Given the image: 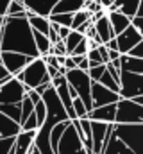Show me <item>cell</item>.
<instances>
[{
	"label": "cell",
	"mask_w": 143,
	"mask_h": 154,
	"mask_svg": "<svg viewBox=\"0 0 143 154\" xmlns=\"http://www.w3.org/2000/svg\"><path fill=\"white\" fill-rule=\"evenodd\" d=\"M0 52H16L32 59L39 57L27 18L4 16V25L0 29Z\"/></svg>",
	"instance_id": "1"
},
{
	"label": "cell",
	"mask_w": 143,
	"mask_h": 154,
	"mask_svg": "<svg viewBox=\"0 0 143 154\" xmlns=\"http://www.w3.org/2000/svg\"><path fill=\"white\" fill-rule=\"evenodd\" d=\"M113 136L134 154H141V124H113Z\"/></svg>",
	"instance_id": "2"
},
{
	"label": "cell",
	"mask_w": 143,
	"mask_h": 154,
	"mask_svg": "<svg viewBox=\"0 0 143 154\" xmlns=\"http://www.w3.org/2000/svg\"><path fill=\"white\" fill-rule=\"evenodd\" d=\"M14 79L18 82H22L25 88H31V90L38 88L43 82H50V77L47 75V65L39 57L38 59H32L20 74L14 75Z\"/></svg>",
	"instance_id": "3"
},
{
	"label": "cell",
	"mask_w": 143,
	"mask_h": 154,
	"mask_svg": "<svg viewBox=\"0 0 143 154\" xmlns=\"http://www.w3.org/2000/svg\"><path fill=\"white\" fill-rule=\"evenodd\" d=\"M141 106L127 99H120L116 102L114 124H141Z\"/></svg>",
	"instance_id": "4"
},
{
	"label": "cell",
	"mask_w": 143,
	"mask_h": 154,
	"mask_svg": "<svg viewBox=\"0 0 143 154\" xmlns=\"http://www.w3.org/2000/svg\"><path fill=\"white\" fill-rule=\"evenodd\" d=\"M56 154H86L84 152V147H82V138L77 134V131L73 129V125H70L65 129L59 143H57V149Z\"/></svg>",
	"instance_id": "5"
},
{
	"label": "cell",
	"mask_w": 143,
	"mask_h": 154,
	"mask_svg": "<svg viewBox=\"0 0 143 154\" xmlns=\"http://www.w3.org/2000/svg\"><path fill=\"white\" fill-rule=\"evenodd\" d=\"M141 77L138 74H129L122 72L120 74V82H118V97L120 99H134L141 95Z\"/></svg>",
	"instance_id": "6"
},
{
	"label": "cell",
	"mask_w": 143,
	"mask_h": 154,
	"mask_svg": "<svg viewBox=\"0 0 143 154\" xmlns=\"http://www.w3.org/2000/svg\"><path fill=\"white\" fill-rule=\"evenodd\" d=\"M25 97V88L14 77L0 86V104H20Z\"/></svg>",
	"instance_id": "7"
},
{
	"label": "cell",
	"mask_w": 143,
	"mask_h": 154,
	"mask_svg": "<svg viewBox=\"0 0 143 154\" xmlns=\"http://www.w3.org/2000/svg\"><path fill=\"white\" fill-rule=\"evenodd\" d=\"M32 61V57L16 54V52H0V65L14 77L16 74H20L29 63Z\"/></svg>",
	"instance_id": "8"
},
{
	"label": "cell",
	"mask_w": 143,
	"mask_h": 154,
	"mask_svg": "<svg viewBox=\"0 0 143 154\" xmlns=\"http://www.w3.org/2000/svg\"><path fill=\"white\" fill-rule=\"evenodd\" d=\"M90 95H91V106H93V109H95V108L107 106V104H116V102L120 100L118 93H113L111 90L104 88V86L99 84V82H91Z\"/></svg>",
	"instance_id": "9"
},
{
	"label": "cell",
	"mask_w": 143,
	"mask_h": 154,
	"mask_svg": "<svg viewBox=\"0 0 143 154\" xmlns=\"http://www.w3.org/2000/svg\"><path fill=\"white\" fill-rule=\"evenodd\" d=\"M114 39H116V50H118V54L120 56H125V54H129V50L132 47H136L138 43L143 41V34L138 32L134 27L129 25L122 34H118Z\"/></svg>",
	"instance_id": "10"
},
{
	"label": "cell",
	"mask_w": 143,
	"mask_h": 154,
	"mask_svg": "<svg viewBox=\"0 0 143 154\" xmlns=\"http://www.w3.org/2000/svg\"><path fill=\"white\" fill-rule=\"evenodd\" d=\"M141 4H143V0H114L106 13L118 11V13H122L123 16H127L131 20V18H134L138 14V9L141 7Z\"/></svg>",
	"instance_id": "11"
},
{
	"label": "cell",
	"mask_w": 143,
	"mask_h": 154,
	"mask_svg": "<svg viewBox=\"0 0 143 154\" xmlns=\"http://www.w3.org/2000/svg\"><path fill=\"white\" fill-rule=\"evenodd\" d=\"M116 104H107L102 108H95L88 113V120L91 122H102V124H114Z\"/></svg>",
	"instance_id": "12"
},
{
	"label": "cell",
	"mask_w": 143,
	"mask_h": 154,
	"mask_svg": "<svg viewBox=\"0 0 143 154\" xmlns=\"http://www.w3.org/2000/svg\"><path fill=\"white\" fill-rule=\"evenodd\" d=\"M56 2H59V0H23V7L32 11L38 16L47 18L50 14L52 7L56 5Z\"/></svg>",
	"instance_id": "13"
},
{
	"label": "cell",
	"mask_w": 143,
	"mask_h": 154,
	"mask_svg": "<svg viewBox=\"0 0 143 154\" xmlns=\"http://www.w3.org/2000/svg\"><path fill=\"white\" fill-rule=\"evenodd\" d=\"M91 23H93V27H95L97 38L100 39V43H102V45H106L109 39L114 38V34H113V29H111V25H109V20H107V14L100 16V18H95V20H91Z\"/></svg>",
	"instance_id": "14"
},
{
	"label": "cell",
	"mask_w": 143,
	"mask_h": 154,
	"mask_svg": "<svg viewBox=\"0 0 143 154\" xmlns=\"http://www.w3.org/2000/svg\"><path fill=\"white\" fill-rule=\"evenodd\" d=\"M81 9H84V0H59L52 7L50 14H75Z\"/></svg>",
	"instance_id": "15"
},
{
	"label": "cell",
	"mask_w": 143,
	"mask_h": 154,
	"mask_svg": "<svg viewBox=\"0 0 143 154\" xmlns=\"http://www.w3.org/2000/svg\"><path fill=\"white\" fill-rule=\"evenodd\" d=\"M107 20H109V25H111V29H113L114 38H116L118 34H122V32L131 25V20H129L127 16H123L122 13H118V11L107 13Z\"/></svg>",
	"instance_id": "16"
},
{
	"label": "cell",
	"mask_w": 143,
	"mask_h": 154,
	"mask_svg": "<svg viewBox=\"0 0 143 154\" xmlns=\"http://www.w3.org/2000/svg\"><path fill=\"white\" fill-rule=\"evenodd\" d=\"M120 70L122 72H129V74H138L143 75V63L141 59H134L129 56H120Z\"/></svg>",
	"instance_id": "17"
},
{
	"label": "cell",
	"mask_w": 143,
	"mask_h": 154,
	"mask_svg": "<svg viewBox=\"0 0 143 154\" xmlns=\"http://www.w3.org/2000/svg\"><path fill=\"white\" fill-rule=\"evenodd\" d=\"M20 131L22 129L16 122H13L11 118H7L0 113V138H14Z\"/></svg>",
	"instance_id": "18"
},
{
	"label": "cell",
	"mask_w": 143,
	"mask_h": 154,
	"mask_svg": "<svg viewBox=\"0 0 143 154\" xmlns=\"http://www.w3.org/2000/svg\"><path fill=\"white\" fill-rule=\"evenodd\" d=\"M27 22H29V25H31V29L36 31V32H39V34H48V31H50V22L47 20V18H43V16H38V14H32V16H29L27 18Z\"/></svg>",
	"instance_id": "19"
},
{
	"label": "cell",
	"mask_w": 143,
	"mask_h": 154,
	"mask_svg": "<svg viewBox=\"0 0 143 154\" xmlns=\"http://www.w3.org/2000/svg\"><path fill=\"white\" fill-rule=\"evenodd\" d=\"M100 154H134L131 149H127L118 138H114L113 134H111V138H109V142H107L106 149L102 151Z\"/></svg>",
	"instance_id": "20"
},
{
	"label": "cell",
	"mask_w": 143,
	"mask_h": 154,
	"mask_svg": "<svg viewBox=\"0 0 143 154\" xmlns=\"http://www.w3.org/2000/svg\"><path fill=\"white\" fill-rule=\"evenodd\" d=\"M0 113L7 118H11L13 122H16L20 125V116H22V109L20 104H0Z\"/></svg>",
	"instance_id": "21"
},
{
	"label": "cell",
	"mask_w": 143,
	"mask_h": 154,
	"mask_svg": "<svg viewBox=\"0 0 143 154\" xmlns=\"http://www.w3.org/2000/svg\"><path fill=\"white\" fill-rule=\"evenodd\" d=\"M84 39V36L82 34H79L77 31H70V34L66 36V39H65V48H66V56H72V52H73V48L81 43Z\"/></svg>",
	"instance_id": "22"
},
{
	"label": "cell",
	"mask_w": 143,
	"mask_h": 154,
	"mask_svg": "<svg viewBox=\"0 0 143 154\" xmlns=\"http://www.w3.org/2000/svg\"><path fill=\"white\" fill-rule=\"evenodd\" d=\"M88 20H91V14H90L88 11H84V9L77 11L75 14H72V25H70V29H72V31H75L79 25H82V23H84V22H88Z\"/></svg>",
	"instance_id": "23"
},
{
	"label": "cell",
	"mask_w": 143,
	"mask_h": 154,
	"mask_svg": "<svg viewBox=\"0 0 143 154\" xmlns=\"http://www.w3.org/2000/svg\"><path fill=\"white\" fill-rule=\"evenodd\" d=\"M34 116H36V124H38V129L45 124V118H47V108L43 104V100H39L34 106Z\"/></svg>",
	"instance_id": "24"
},
{
	"label": "cell",
	"mask_w": 143,
	"mask_h": 154,
	"mask_svg": "<svg viewBox=\"0 0 143 154\" xmlns=\"http://www.w3.org/2000/svg\"><path fill=\"white\" fill-rule=\"evenodd\" d=\"M72 108H73V113H75V118L77 120L88 118V111H86V108H84V104H82L81 99H73L72 100Z\"/></svg>",
	"instance_id": "25"
},
{
	"label": "cell",
	"mask_w": 143,
	"mask_h": 154,
	"mask_svg": "<svg viewBox=\"0 0 143 154\" xmlns=\"http://www.w3.org/2000/svg\"><path fill=\"white\" fill-rule=\"evenodd\" d=\"M104 72H106V66L104 65H99V66H93V68L88 70V77H90L91 82H99V79L102 77Z\"/></svg>",
	"instance_id": "26"
},
{
	"label": "cell",
	"mask_w": 143,
	"mask_h": 154,
	"mask_svg": "<svg viewBox=\"0 0 143 154\" xmlns=\"http://www.w3.org/2000/svg\"><path fill=\"white\" fill-rule=\"evenodd\" d=\"M14 138H0V154H9V151L14 145Z\"/></svg>",
	"instance_id": "27"
},
{
	"label": "cell",
	"mask_w": 143,
	"mask_h": 154,
	"mask_svg": "<svg viewBox=\"0 0 143 154\" xmlns=\"http://www.w3.org/2000/svg\"><path fill=\"white\" fill-rule=\"evenodd\" d=\"M86 54H88V41L86 38L82 39L75 48H73V52H72V56H81V57H86Z\"/></svg>",
	"instance_id": "28"
},
{
	"label": "cell",
	"mask_w": 143,
	"mask_h": 154,
	"mask_svg": "<svg viewBox=\"0 0 143 154\" xmlns=\"http://www.w3.org/2000/svg\"><path fill=\"white\" fill-rule=\"evenodd\" d=\"M125 56L134 57V59H141V56H143V41L141 43H138L136 47H132V48L129 50V54H125Z\"/></svg>",
	"instance_id": "29"
},
{
	"label": "cell",
	"mask_w": 143,
	"mask_h": 154,
	"mask_svg": "<svg viewBox=\"0 0 143 154\" xmlns=\"http://www.w3.org/2000/svg\"><path fill=\"white\" fill-rule=\"evenodd\" d=\"M131 27H134L138 32L143 34V16L141 14H136L134 18H131Z\"/></svg>",
	"instance_id": "30"
},
{
	"label": "cell",
	"mask_w": 143,
	"mask_h": 154,
	"mask_svg": "<svg viewBox=\"0 0 143 154\" xmlns=\"http://www.w3.org/2000/svg\"><path fill=\"white\" fill-rule=\"evenodd\" d=\"M25 97H27V99H29V100L32 102V106H36V104H38V102L41 100V95H38L34 90H29V91L25 93Z\"/></svg>",
	"instance_id": "31"
},
{
	"label": "cell",
	"mask_w": 143,
	"mask_h": 154,
	"mask_svg": "<svg viewBox=\"0 0 143 154\" xmlns=\"http://www.w3.org/2000/svg\"><path fill=\"white\" fill-rule=\"evenodd\" d=\"M63 66L66 68V72H70V70H75V68H77V65L73 63V59H72L70 56H66V57H65V63H63Z\"/></svg>",
	"instance_id": "32"
},
{
	"label": "cell",
	"mask_w": 143,
	"mask_h": 154,
	"mask_svg": "<svg viewBox=\"0 0 143 154\" xmlns=\"http://www.w3.org/2000/svg\"><path fill=\"white\" fill-rule=\"evenodd\" d=\"M68 34H70V29H68V27H59V29H57V38H59V39H63V41H65Z\"/></svg>",
	"instance_id": "33"
},
{
	"label": "cell",
	"mask_w": 143,
	"mask_h": 154,
	"mask_svg": "<svg viewBox=\"0 0 143 154\" xmlns=\"http://www.w3.org/2000/svg\"><path fill=\"white\" fill-rule=\"evenodd\" d=\"M9 2L11 0H0V16H5V11L9 7Z\"/></svg>",
	"instance_id": "34"
},
{
	"label": "cell",
	"mask_w": 143,
	"mask_h": 154,
	"mask_svg": "<svg viewBox=\"0 0 143 154\" xmlns=\"http://www.w3.org/2000/svg\"><path fill=\"white\" fill-rule=\"evenodd\" d=\"M29 154H39V151H38L34 145H32V147H31V151H29Z\"/></svg>",
	"instance_id": "35"
},
{
	"label": "cell",
	"mask_w": 143,
	"mask_h": 154,
	"mask_svg": "<svg viewBox=\"0 0 143 154\" xmlns=\"http://www.w3.org/2000/svg\"><path fill=\"white\" fill-rule=\"evenodd\" d=\"M2 25H4V16H0V29H2Z\"/></svg>",
	"instance_id": "36"
},
{
	"label": "cell",
	"mask_w": 143,
	"mask_h": 154,
	"mask_svg": "<svg viewBox=\"0 0 143 154\" xmlns=\"http://www.w3.org/2000/svg\"><path fill=\"white\" fill-rule=\"evenodd\" d=\"M109 2H111V4H113V2H114V0H109Z\"/></svg>",
	"instance_id": "37"
},
{
	"label": "cell",
	"mask_w": 143,
	"mask_h": 154,
	"mask_svg": "<svg viewBox=\"0 0 143 154\" xmlns=\"http://www.w3.org/2000/svg\"><path fill=\"white\" fill-rule=\"evenodd\" d=\"M84 2H90V0H84Z\"/></svg>",
	"instance_id": "38"
}]
</instances>
